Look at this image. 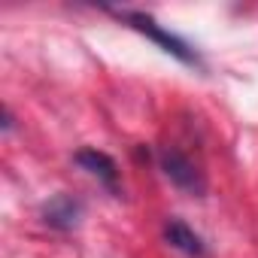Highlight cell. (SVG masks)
I'll return each mask as SVG.
<instances>
[{"mask_svg": "<svg viewBox=\"0 0 258 258\" xmlns=\"http://www.w3.org/2000/svg\"><path fill=\"white\" fill-rule=\"evenodd\" d=\"M164 240H167L173 249H179V252H185V255H191V258H201V255L207 252L204 240H201L185 222H179V219H170V222L164 225Z\"/></svg>", "mask_w": 258, "mask_h": 258, "instance_id": "cell-5", "label": "cell"}, {"mask_svg": "<svg viewBox=\"0 0 258 258\" xmlns=\"http://www.w3.org/2000/svg\"><path fill=\"white\" fill-rule=\"evenodd\" d=\"M82 219V204L73 195H55L43 204V222L55 231H73Z\"/></svg>", "mask_w": 258, "mask_h": 258, "instance_id": "cell-3", "label": "cell"}, {"mask_svg": "<svg viewBox=\"0 0 258 258\" xmlns=\"http://www.w3.org/2000/svg\"><path fill=\"white\" fill-rule=\"evenodd\" d=\"M158 161H161L164 176H167L176 188H182V191H188V195H198V198L207 191V179H204V173H201V170L191 164V158L182 155L179 149H173V146L161 149Z\"/></svg>", "mask_w": 258, "mask_h": 258, "instance_id": "cell-2", "label": "cell"}, {"mask_svg": "<svg viewBox=\"0 0 258 258\" xmlns=\"http://www.w3.org/2000/svg\"><path fill=\"white\" fill-rule=\"evenodd\" d=\"M10 127H13V112L4 109V131H10Z\"/></svg>", "mask_w": 258, "mask_h": 258, "instance_id": "cell-6", "label": "cell"}, {"mask_svg": "<svg viewBox=\"0 0 258 258\" xmlns=\"http://www.w3.org/2000/svg\"><path fill=\"white\" fill-rule=\"evenodd\" d=\"M73 161L82 170H88L91 176H97L109 191H118V167H115V161L106 152H100V149H79L73 155Z\"/></svg>", "mask_w": 258, "mask_h": 258, "instance_id": "cell-4", "label": "cell"}, {"mask_svg": "<svg viewBox=\"0 0 258 258\" xmlns=\"http://www.w3.org/2000/svg\"><path fill=\"white\" fill-rule=\"evenodd\" d=\"M121 22H127L134 31H140L143 37H149L152 43H158L167 55H173L176 61H182V64H188V67H201V55L182 40V37H176V34H170L167 28H161L152 16H146V13H131V10H118L115 13Z\"/></svg>", "mask_w": 258, "mask_h": 258, "instance_id": "cell-1", "label": "cell"}]
</instances>
